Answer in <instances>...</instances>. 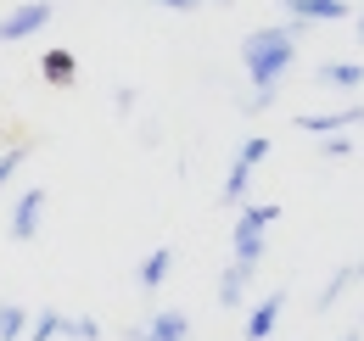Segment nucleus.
I'll return each instance as SVG.
<instances>
[{"label": "nucleus", "mask_w": 364, "mask_h": 341, "mask_svg": "<svg viewBox=\"0 0 364 341\" xmlns=\"http://www.w3.org/2000/svg\"><path fill=\"white\" fill-rule=\"evenodd\" d=\"M297 28H303V23H280V28H252V34L241 40V67H247V79H252L247 112H264L274 101V90H280V79L291 73V62H297Z\"/></svg>", "instance_id": "nucleus-1"}, {"label": "nucleus", "mask_w": 364, "mask_h": 341, "mask_svg": "<svg viewBox=\"0 0 364 341\" xmlns=\"http://www.w3.org/2000/svg\"><path fill=\"white\" fill-rule=\"evenodd\" d=\"M274 218H280V202H252V207H241L235 229H230V252H235V263H264Z\"/></svg>", "instance_id": "nucleus-2"}, {"label": "nucleus", "mask_w": 364, "mask_h": 341, "mask_svg": "<svg viewBox=\"0 0 364 341\" xmlns=\"http://www.w3.org/2000/svg\"><path fill=\"white\" fill-rule=\"evenodd\" d=\"M269 151H274V140H264V134H247V140H241V151H235V163H230V179H225V190H219V202H225V207H247L252 168H258Z\"/></svg>", "instance_id": "nucleus-3"}, {"label": "nucleus", "mask_w": 364, "mask_h": 341, "mask_svg": "<svg viewBox=\"0 0 364 341\" xmlns=\"http://www.w3.org/2000/svg\"><path fill=\"white\" fill-rule=\"evenodd\" d=\"M50 17H56V6H50V0H23V6H11V11L0 17V45H11V40H34V34L46 28Z\"/></svg>", "instance_id": "nucleus-4"}, {"label": "nucleus", "mask_w": 364, "mask_h": 341, "mask_svg": "<svg viewBox=\"0 0 364 341\" xmlns=\"http://www.w3.org/2000/svg\"><path fill=\"white\" fill-rule=\"evenodd\" d=\"M364 124V101H348L336 112H297V129L303 134H348V129Z\"/></svg>", "instance_id": "nucleus-5"}, {"label": "nucleus", "mask_w": 364, "mask_h": 341, "mask_svg": "<svg viewBox=\"0 0 364 341\" xmlns=\"http://www.w3.org/2000/svg\"><path fill=\"white\" fill-rule=\"evenodd\" d=\"M124 336L129 341H191V319L180 308H168V313H151L146 325H129Z\"/></svg>", "instance_id": "nucleus-6"}, {"label": "nucleus", "mask_w": 364, "mask_h": 341, "mask_svg": "<svg viewBox=\"0 0 364 341\" xmlns=\"http://www.w3.org/2000/svg\"><path fill=\"white\" fill-rule=\"evenodd\" d=\"M46 202H50V196L40 190V185L17 196V207H11V241H34V235H40V218H46Z\"/></svg>", "instance_id": "nucleus-7"}, {"label": "nucleus", "mask_w": 364, "mask_h": 341, "mask_svg": "<svg viewBox=\"0 0 364 341\" xmlns=\"http://www.w3.org/2000/svg\"><path fill=\"white\" fill-rule=\"evenodd\" d=\"M291 11V23H348L353 6L348 0H280Z\"/></svg>", "instance_id": "nucleus-8"}, {"label": "nucleus", "mask_w": 364, "mask_h": 341, "mask_svg": "<svg viewBox=\"0 0 364 341\" xmlns=\"http://www.w3.org/2000/svg\"><path fill=\"white\" fill-rule=\"evenodd\" d=\"M252 274H258V263H235L230 257V269L219 274V308H241L247 291H252Z\"/></svg>", "instance_id": "nucleus-9"}, {"label": "nucleus", "mask_w": 364, "mask_h": 341, "mask_svg": "<svg viewBox=\"0 0 364 341\" xmlns=\"http://www.w3.org/2000/svg\"><path fill=\"white\" fill-rule=\"evenodd\" d=\"M280 308H286V286H274L269 297L252 308V319H247V341H269L274 325H280Z\"/></svg>", "instance_id": "nucleus-10"}, {"label": "nucleus", "mask_w": 364, "mask_h": 341, "mask_svg": "<svg viewBox=\"0 0 364 341\" xmlns=\"http://www.w3.org/2000/svg\"><path fill=\"white\" fill-rule=\"evenodd\" d=\"M359 280H364V257H359V263H342V269L319 286V302H314V308H319V313H331V308L342 302V291H348V286H359Z\"/></svg>", "instance_id": "nucleus-11"}, {"label": "nucleus", "mask_w": 364, "mask_h": 341, "mask_svg": "<svg viewBox=\"0 0 364 341\" xmlns=\"http://www.w3.org/2000/svg\"><path fill=\"white\" fill-rule=\"evenodd\" d=\"M314 85H325V90H359L364 85V62H319Z\"/></svg>", "instance_id": "nucleus-12"}, {"label": "nucleus", "mask_w": 364, "mask_h": 341, "mask_svg": "<svg viewBox=\"0 0 364 341\" xmlns=\"http://www.w3.org/2000/svg\"><path fill=\"white\" fill-rule=\"evenodd\" d=\"M40 73H46V85H73L79 79V56L73 50H46L40 56Z\"/></svg>", "instance_id": "nucleus-13"}, {"label": "nucleus", "mask_w": 364, "mask_h": 341, "mask_svg": "<svg viewBox=\"0 0 364 341\" xmlns=\"http://www.w3.org/2000/svg\"><path fill=\"white\" fill-rule=\"evenodd\" d=\"M168 269H174V247H157V252H146V263H140V291H157L163 280H168Z\"/></svg>", "instance_id": "nucleus-14"}, {"label": "nucleus", "mask_w": 364, "mask_h": 341, "mask_svg": "<svg viewBox=\"0 0 364 341\" xmlns=\"http://www.w3.org/2000/svg\"><path fill=\"white\" fill-rule=\"evenodd\" d=\"M62 336H68V313L46 308L40 319H28V336H23V341H62Z\"/></svg>", "instance_id": "nucleus-15"}, {"label": "nucleus", "mask_w": 364, "mask_h": 341, "mask_svg": "<svg viewBox=\"0 0 364 341\" xmlns=\"http://www.w3.org/2000/svg\"><path fill=\"white\" fill-rule=\"evenodd\" d=\"M28 151H34V146H28V140H11V146H6V151H0V190H6V185H11V179H17V168H23V163H28Z\"/></svg>", "instance_id": "nucleus-16"}, {"label": "nucleus", "mask_w": 364, "mask_h": 341, "mask_svg": "<svg viewBox=\"0 0 364 341\" xmlns=\"http://www.w3.org/2000/svg\"><path fill=\"white\" fill-rule=\"evenodd\" d=\"M28 336V313L17 302H0V341H23Z\"/></svg>", "instance_id": "nucleus-17"}, {"label": "nucleus", "mask_w": 364, "mask_h": 341, "mask_svg": "<svg viewBox=\"0 0 364 341\" xmlns=\"http://www.w3.org/2000/svg\"><path fill=\"white\" fill-rule=\"evenodd\" d=\"M68 341H101V325L85 313H68Z\"/></svg>", "instance_id": "nucleus-18"}, {"label": "nucleus", "mask_w": 364, "mask_h": 341, "mask_svg": "<svg viewBox=\"0 0 364 341\" xmlns=\"http://www.w3.org/2000/svg\"><path fill=\"white\" fill-rule=\"evenodd\" d=\"M319 157L342 163V157H353V140H348V134H325V140H319Z\"/></svg>", "instance_id": "nucleus-19"}, {"label": "nucleus", "mask_w": 364, "mask_h": 341, "mask_svg": "<svg viewBox=\"0 0 364 341\" xmlns=\"http://www.w3.org/2000/svg\"><path fill=\"white\" fill-rule=\"evenodd\" d=\"M112 112L129 118V112H135V90H112Z\"/></svg>", "instance_id": "nucleus-20"}, {"label": "nucleus", "mask_w": 364, "mask_h": 341, "mask_svg": "<svg viewBox=\"0 0 364 341\" xmlns=\"http://www.w3.org/2000/svg\"><path fill=\"white\" fill-rule=\"evenodd\" d=\"M151 6H168V11H196L202 0H151Z\"/></svg>", "instance_id": "nucleus-21"}, {"label": "nucleus", "mask_w": 364, "mask_h": 341, "mask_svg": "<svg viewBox=\"0 0 364 341\" xmlns=\"http://www.w3.org/2000/svg\"><path fill=\"white\" fill-rule=\"evenodd\" d=\"M342 341H364V319H359V325H353V330H348Z\"/></svg>", "instance_id": "nucleus-22"}, {"label": "nucleus", "mask_w": 364, "mask_h": 341, "mask_svg": "<svg viewBox=\"0 0 364 341\" xmlns=\"http://www.w3.org/2000/svg\"><path fill=\"white\" fill-rule=\"evenodd\" d=\"M353 28H359V45H364V6H359V17H353Z\"/></svg>", "instance_id": "nucleus-23"}]
</instances>
